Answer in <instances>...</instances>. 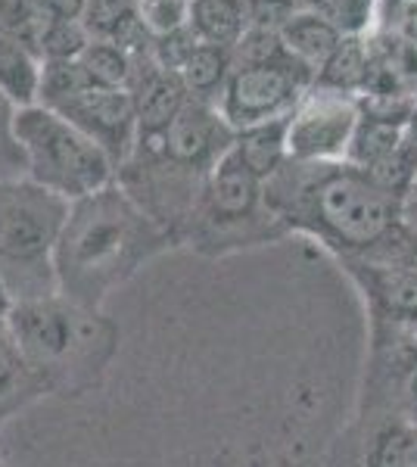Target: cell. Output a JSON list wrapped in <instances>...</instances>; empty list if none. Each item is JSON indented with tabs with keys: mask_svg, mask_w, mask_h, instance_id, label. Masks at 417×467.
<instances>
[{
	"mask_svg": "<svg viewBox=\"0 0 417 467\" xmlns=\"http://www.w3.org/2000/svg\"><path fill=\"white\" fill-rule=\"evenodd\" d=\"M88 0H28V6L41 19H81Z\"/></svg>",
	"mask_w": 417,
	"mask_h": 467,
	"instance_id": "obj_30",
	"label": "cell"
},
{
	"mask_svg": "<svg viewBox=\"0 0 417 467\" xmlns=\"http://www.w3.org/2000/svg\"><path fill=\"white\" fill-rule=\"evenodd\" d=\"M50 109H57L63 119H69L75 128H81L116 162V171L131 156L134 144H138V109H134L131 90L103 88L88 81L75 94L53 103Z\"/></svg>",
	"mask_w": 417,
	"mask_h": 467,
	"instance_id": "obj_9",
	"label": "cell"
},
{
	"mask_svg": "<svg viewBox=\"0 0 417 467\" xmlns=\"http://www.w3.org/2000/svg\"><path fill=\"white\" fill-rule=\"evenodd\" d=\"M44 22L37 13L28 6V0H0V32L19 37L22 44H28L41 57V32Z\"/></svg>",
	"mask_w": 417,
	"mask_h": 467,
	"instance_id": "obj_25",
	"label": "cell"
},
{
	"mask_svg": "<svg viewBox=\"0 0 417 467\" xmlns=\"http://www.w3.org/2000/svg\"><path fill=\"white\" fill-rule=\"evenodd\" d=\"M69 200L28 178H0V284L10 303L57 296V244Z\"/></svg>",
	"mask_w": 417,
	"mask_h": 467,
	"instance_id": "obj_4",
	"label": "cell"
},
{
	"mask_svg": "<svg viewBox=\"0 0 417 467\" xmlns=\"http://www.w3.org/2000/svg\"><path fill=\"white\" fill-rule=\"evenodd\" d=\"M128 90H131L134 109H138V138L162 134L178 119V112L191 103L181 75L162 69L153 63V57L134 59V78Z\"/></svg>",
	"mask_w": 417,
	"mask_h": 467,
	"instance_id": "obj_12",
	"label": "cell"
},
{
	"mask_svg": "<svg viewBox=\"0 0 417 467\" xmlns=\"http://www.w3.org/2000/svg\"><path fill=\"white\" fill-rule=\"evenodd\" d=\"M405 144H408V122H390V119L361 112L359 128L352 134V144H349L346 162L361 171H374L377 165L392 160Z\"/></svg>",
	"mask_w": 417,
	"mask_h": 467,
	"instance_id": "obj_16",
	"label": "cell"
},
{
	"mask_svg": "<svg viewBox=\"0 0 417 467\" xmlns=\"http://www.w3.org/2000/svg\"><path fill=\"white\" fill-rule=\"evenodd\" d=\"M315 85L312 69L293 57H280L271 63L234 66L227 88L218 100V112L234 131L290 119L296 103Z\"/></svg>",
	"mask_w": 417,
	"mask_h": 467,
	"instance_id": "obj_7",
	"label": "cell"
},
{
	"mask_svg": "<svg viewBox=\"0 0 417 467\" xmlns=\"http://www.w3.org/2000/svg\"><path fill=\"white\" fill-rule=\"evenodd\" d=\"M302 10V0H246L249 28L262 32H284V26Z\"/></svg>",
	"mask_w": 417,
	"mask_h": 467,
	"instance_id": "obj_29",
	"label": "cell"
},
{
	"mask_svg": "<svg viewBox=\"0 0 417 467\" xmlns=\"http://www.w3.org/2000/svg\"><path fill=\"white\" fill-rule=\"evenodd\" d=\"M234 153H237L262 181L277 175V171L284 169V162L290 160V153H287V119L237 131V138H234Z\"/></svg>",
	"mask_w": 417,
	"mask_h": 467,
	"instance_id": "obj_21",
	"label": "cell"
},
{
	"mask_svg": "<svg viewBox=\"0 0 417 467\" xmlns=\"http://www.w3.org/2000/svg\"><path fill=\"white\" fill-rule=\"evenodd\" d=\"M13 334L19 337L26 356L47 380L50 396L85 393L94 387L119 349V327L69 303L66 296L16 303L6 312Z\"/></svg>",
	"mask_w": 417,
	"mask_h": 467,
	"instance_id": "obj_3",
	"label": "cell"
},
{
	"mask_svg": "<svg viewBox=\"0 0 417 467\" xmlns=\"http://www.w3.org/2000/svg\"><path fill=\"white\" fill-rule=\"evenodd\" d=\"M187 26L193 28L203 44H218V47L234 50L249 28L246 0H191Z\"/></svg>",
	"mask_w": 417,
	"mask_h": 467,
	"instance_id": "obj_19",
	"label": "cell"
},
{
	"mask_svg": "<svg viewBox=\"0 0 417 467\" xmlns=\"http://www.w3.org/2000/svg\"><path fill=\"white\" fill-rule=\"evenodd\" d=\"M414 424L405 418H383L355 442V467H412Z\"/></svg>",
	"mask_w": 417,
	"mask_h": 467,
	"instance_id": "obj_15",
	"label": "cell"
},
{
	"mask_svg": "<svg viewBox=\"0 0 417 467\" xmlns=\"http://www.w3.org/2000/svg\"><path fill=\"white\" fill-rule=\"evenodd\" d=\"M284 237L290 234L265 200V181L231 147V153L209 171L181 234V246L222 259L255 246H271Z\"/></svg>",
	"mask_w": 417,
	"mask_h": 467,
	"instance_id": "obj_5",
	"label": "cell"
},
{
	"mask_svg": "<svg viewBox=\"0 0 417 467\" xmlns=\"http://www.w3.org/2000/svg\"><path fill=\"white\" fill-rule=\"evenodd\" d=\"M265 200L287 234L312 237L343 262L417 265L408 200L349 162H293L265 181Z\"/></svg>",
	"mask_w": 417,
	"mask_h": 467,
	"instance_id": "obj_1",
	"label": "cell"
},
{
	"mask_svg": "<svg viewBox=\"0 0 417 467\" xmlns=\"http://www.w3.org/2000/svg\"><path fill=\"white\" fill-rule=\"evenodd\" d=\"M370 66V37L368 35H343L337 50L328 57V63L315 72V85L339 90V94L361 97Z\"/></svg>",
	"mask_w": 417,
	"mask_h": 467,
	"instance_id": "obj_18",
	"label": "cell"
},
{
	"mask_svg": "<svg viewBox=\"0 0 417 467\" xmlns=\"http://www.w3.org/2000/svg\"><path fill=\"white\" fill-rule=\"evenodd\" d=\"M359 119V97L312 85L287 119V153L293 162H346Z\"/></svg>",
	"mask_w": 417,
	"mask_h": 467,
	"instance_id": "obj_8",
	"label": "cell"
},
{
	"mask_svg": "<svg viewBox=\"0 0 417 467\" xmlns=\"http://www.w3.org/2000/svg\"><path fill=\"white\" fill-rule=\"evenodd\" d=\"M10 296H6V290H4V284H0V318H4L6 312H10Z\"/></svg>",
	"mask_w": 417,
	"mask_h": 467,
	"instance_id": "obj_32",
	"label": "cell"
},
{
	"mask_svg": "<svg viewBox=\"0 0 417 467\" xmlns=\"http://www.w3.org/2000/svg\"><path fill=\"white\" fill-rule=\"evenodd\" d=\"M19 107L0 90V178H26V160L16 140Z\"/></svg>",
	"mask_w": 417,
	"mask_h": 467,
	"instance_id": "obj_26",
	"label": "cell"
},
{
	"mask_svg": "<svg viewBox=\"0 0 417 467\" xmlns=\"http://www.w3.org/2000/svg\"><path fill=\"white\" fill-rule=\"evenodd\" d=\"M138 16L153 37L184 28L191 19V0H138Z\"/></svg>",
	"mask_w": 417,
	"mask_h": 467,
	"instance_id": "obj_27",
	"label": "cell"
},
{
	"mask_svg": "<svg viewBox=\"0 0 417 467\" xmlns=\"http://www.w3.org/2000/svg\"><path fill=\"white\" fill-rule=\"evenodd\" d=\"M412 467H417V424H414V442H412Z\"/></svg>",
	"mask_w": 417,
	"mask_h": 467,
	"instance_id": "obj_33",
	"label": "cell"
},
{
	"mask_svg": "<svg viewBox=\"0 0 417 467\" xmlns=\"http://www.w3.org/2000/svg\"><path fill=\"white\" fill-rule=\"evenodd\" d=\"M41 69H44V59L37 57V50L22 44L19 37L0 32V90L16 107H32V103H37Z\"/></svg>",
	"mask_w": 417,
	"mask_h": 467,
	"instance_id": "obj_17",
	"label": "cell"
},
{
	"mask_svg": "<svg viewBox=\"0 0 417 467\" xmlns=\"http://www.w3.org/2000/svg\"><path fill=\"white\" fill-rule=\"evenodd\" d=\"M414 97H417V81H414Z\"/></svg>",
	"mask_w": 417,
	"mask_h": 467,
	"instance_id": "obj_34",
	"label": "cell"
},
{
	"mask_svg": "<svg viewBox=\"0 0 417 467\" xmlns=\"http://www.w3.org/2000/svg\"><path fill=\"white\" fill-rule=\"evenodd\" d=\"M81 69L94 85H103V88H119V90H128L131 88V78H134V59L122 54L116 44L109 41H94L85 47V54L78 57Z\"/></svg>",
	"mask_w": 417,
	"mask_h": 467,
	"instance_id": "obj_22",
	"label": "cell"
},
{
	"mask_svg": "<svg viewBox=\"0 0 417 467\" xmlns=\"http://www.w3.org/2000/svg\"><path fill=\"white\" fill-rule=\"evenodd\" d=\"M392 4H399V22L390 32H399L401 37L417 44V0H392Z\"/></svg>",
	"mask_w": 417,
	"mask_h": 467,
	"instance_id": "obj_31",
	"label": "cell"
},
{
	"mask_svg": "<svg viewBox=\"0 0 417 467\" xmlns=\"http://www.w3.org/2000/svg\"><path fill=\"white\" fill-rule=\"evenodd\" d=\"M26 178L63 200H85L116 181V162L57 109L32 103L16 112Z\"/></svg>",
	"mask_w": 417,
	"mask_h": 467,
	"instance_id": "obj_6",
	"label": "cell"
},
{
	"mask_svg": "<svg viewBox=\"0 0 417 467\" xmlns=\"http://www.w3.org/2000/svg\"><path fill=\"white\" fill-rule=\"evenodd\" d=\"M234 138H237V131L224 122L218 107L191 100L162 134H153L150 140H156L162 153L184 165L187 171L209 178V171L231 153Z\"/></svg>",
	"mask_w": 417,
	"mask_h": 467,
	"instance_id": "obj_10",
	"label": "cell"
},
{
	"mask_svg": "<svg viewBox=\"0 0 417 467\" xmlns=\"http://www.w3.org/2000/svg\"><path fill=\"white\" fill-rule=\"evenodd\" d=\"M302 6L328 16L343 35H368L377 19V0H302Z\"/></svg>",
	"mask_w": 417,
	"mask_h": 467,
	"instance_id": "obj_24",
	"label": "cell"
},
{
	"mask_svg": "<svg viewBox=\"0 0 417 467\" xmlns=\"http://www.w3.org/2000/svg\"><path fill=\"white\" fill-rule=\"evenodd\" d=\"M169 250H178L174 240L112 181L69 206L57 244L59 296L103 312L112 293Z\"/></svg>",
	"mask_w": 417,
	"mask_h": 467,
	"instance_id": "obj_2",
	"label": "cell"
},
{
	"mask_svg": "<svg viewBox=\"0 0 417 467\" xmlns=\"http://www.w3.org/2000/svg\"><path fill=\"white\" fill-rule=\"evenodd\" d=\"M280 41H284L287 54L293 59H299V63L306 66V69H312V75H315L324 63H328V57L333 50H337V44L343 41V32H339L328 16L302 6V10L284 26Z\"/></svg>",
	"mask_w": 417,
	"mask_h": 467,
	"instance_id": "obj_14",
	"label": "cell"
},
{
	"mask_svg": "<svg viewBox=\"0 0 417 467\" xmlns=\"http://www.w3.org/2000/svg\"><path fill=\"white\" fill-rule=\"evenodd\" d=\"M377 324L417 330V265L401 262H343Z\"/></svg>",
	"mask_w": 417,
	"mask_h": 467,
	"instance_id": "obj_11",
	"label": "cell"
},
{
	"mask_svg": "<svg viewBox=\"0 0 417 467\" xmlns=\"http://www.w3.org/2000/svg\"><path fill=\"white\" fill-rule=\"evenodd\" d=\"M44 396H50L47 380L26 356L19 337L13 334L10 321L4 315L0 318V431L19 411H26L28 405H35Z\"/></svg>",
	"mask_w": 417,
	"mask_h": 467,
	"instance_id": "obj_13",
	"label": "cell"
},
{
	"mask_svg": "<svg viewBox=\"0 0 417 467\" xmlns=\"http://www.w3.org/2000/svg\"><path fill=\"white\" fill-rule=\"evenodd\" d=\"M231 72H234V54H231V50L218 47V44H203L200 41V47L193 50V57L187 59V66L178 75H181V81H184L191 100L218 107V100H222Z\"/></svg>",
	"mask_w": 417,
	"mask_h": 467,
	"instance_id": "obj_20",
	"label": "cell"
},
{
	"mask_svg": "<svg viewBox=\"0 0 417 467\" xmlns=\"http://www.w3.org/2000/svg\"><path fill=\"white\" fill-rule=\"evenodd\" d=\"M90 44L88 28L81 19H50L41 32V59L59 63V59H78Z\"/></svg>",
	"mask_w": 417,
	"mask_h": 467,
	"instance_id": "obj_23",
	"label": "cell"
},
{
	"mask_svg": "<svg viewBox=\"0 0 417 467\" xmlns=\"http://www.w3.org/2000/svg\"><path fill=\"white\" fill-rule=\"evenodd\" d=\"M200 47V37L191 26L184 28H174L169 35H159L153 37V63H159L162 69L169 72H181L187 66V59L193 57V50Z\"/></svg>",
	"mask_w": 417,
	"mask_h": 467,
	"instance_id": "obj_28",
	"label": "cell"
}]
</instances>
